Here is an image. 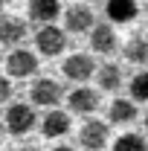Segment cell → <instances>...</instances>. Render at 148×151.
<instances>
[{
	"label": "cell",
	"mask_w": 148,
	"mask_h": 151,
	"mask_svg": "<svg viewBox=\"0 0 148 151\" xmlns=\"http://www.w3.org/2000/svg\"><path fill=\"white\" fill-rule=\"evenodd\" d=\"M35 47L41 55L55 58L67 50V35H64V29H58L52 23H41V29L35 32Z\"/></svg>",
	"instance_id": "cell-1"
},
{
	"label": "cell",
	"mask_w": 148,
	"mask_h": 151,
	"mask_svg": "<svg viewBox=\"0 0 148 151\" xmlns=\"http://www.w3.org/2000/svg\"><path fill=\"white\" fill-rule=\"evenodd\" d=\"M35 125H38V116H35L32 105H20V102L18 105H9V111H6V131L12 137H23Z\"/></svg>",
	"instance_id": "cell-2"
},
{
	"label": "cell",
	"mask_w": 148,
	"mask_h": 151,
	"mask_svg": "<svg viewBox=\"0 0 148 151\" xmlns=\"http://www.w3.org/2000/svg\"><path fill=\"white\" fill-rule=\"evenodd\" d=\"M64 96V87L58 84L55 78H35L32 87H29V99L32 105H41V108H55Z\"/></svg>",
	"instance_id": "cell-3"
},
{
	"label": "cell",
	"mask_w": 148,
	"mask_h": 151,
	"mask_svg": "<svg viewBox=\"0 0 148 151\" xmlns=\"http://www.w3.org/2000/svg\"><path fill=\"white\" fill-rule=\"evenodd\" d=\"M93 23H96V18H93V9H90L87 0L67 6V12H64V26H67V32H90Z\"/></svg>",
	"instance_id": "cell-4"
},
{
	"label": "cell",
	"mask_w": 148,
	"mask_h": 151,
	"mask_svg": "<svg viewBox=\"0 0 148 151\" xmlns=\"http://www.w3.org/2000/svg\"><path fill=\"white\" fill-rule=\"evenodd\" d=\"M61 73L67 76L70 81H87L93 73H96V61H93L87 52H73L61 64Z\"/></svg>",
	"instance_id": "cell-5"
},
{
	"label": "cell",
	"mask_w": 148,
	"mask_h": 151,
	"mask_svg": "<svg viewBox=\"0 0 148 151\" xmlns=\"http://www.w3.org/2000/svg\"><path fill=\"white\" fill-rule=\"evenodd\" d=\"M6 70L12 78H26V76H35L38 70V58L35 52H29V50H12L9 55H6Z\"/></svg>",
	"instance_id": "cell-6"
},
{
	"label": "cell",
	"mask_w": 148,
	"mask_h": 151,
	"mask_svg": "<svg viewBox=\"0 0 148 151\" xmlns=\"http://www.w3.org/2000/svg\"><path fill=\"white\" fill-rule=\"evenodd\" d=\"M90 47H93V52H99V55H113V52H116L119 38H116V32H113L111 20H108V23H93Z\"/></svg>",
	"instance_id": "cell-7"
},
{
	"label": "cell",
	"mask_w": 148,
	"mask_h": 151,
	"mask_svg": "<svg viewBox=\"0 0 148 151\" xmlns=\"http://www.w3.org/2000/svg\"><path fill=\"white\" fill-rule=\"evenodd\" d=\"M108 125L105 122H99V119H87L84 125H81V131H78V145H84V148H105L108 145Z\"/></svg>",
	"instance_id": "cell-8"
},
{
	"label": "cell",
	"mask_w": 148,
	"mask_h": 151,
	"mask_svg": "<svg viewBox=\"0 0 148 151\" xmlns=\"http://www.w3.org/2000/svg\"><path fill=\"white\" fill-rule=\"evenodd\" d=\"M73 128V122H70V113L64 111H55V108H50V113L41 119V134L47 137V139H58V137H67Z\"/></svg>",
	"instance_id": "cell-9"
},
{
	"label": "cell",
	"mask_w": 148,
	"mask_h": 151,
	"mask_svg": "<svg viewBox=\"0 0 148 151\" xmlns=\"http://www.w3.org/2000/svg\"><path fill=\"white\" fill-rule=\"evenodd\" d=\"M67 105H70V111L78 113V116H90V113L99 108V93L90 90V87H75L73 93L67 96Z\"/></svg>",
	"instance_id": "cell-10"
},
{
	"label": "cell",
	"mask_w": 148,
	"mask_h": 151,
	"mask_svg": "<svg viewBox=\"0 0 148 151\" xmlns=\"http://www.w3.org/2000/svg\"><path fill=\"white\" fill-rule=\"evenodd\" d=\"M26 12H29V20H35L38 26L52 23L61 15V0H26Z\"/></svg>",
	"instance_id": "cell-11"
},
{
	"label": "cell",
	"mask_w": 148,
	"mask_h": 151,
	"mask_svg": "<svg viewBox=\"0 0 148 151\" xmlns=\"http://www.w3.org/2000/svg\"><path fill=\"white\" fill-rule=\"evenodd\" d=\"M26 38V23L15 15H0V44L3 47H18Z\"/></svg>",
	"instance_id": "cell-12"
},
{
	"label": "cell",
	"mask_w": 148,
	"mask_h": 151,
	"mask_svg": "<svg viewBox=\"0 0 148 151\" xmlns=\"http://www.w3.org/2000/svg\"><path fill=\"white\" fill-rule=\"evenodd\" d=\"M105 15L111 23H131L139 15L137 0H105Z\"/></svg>",
	"instance_id": "cell-13"
},
{
	"label": "cell",
	"mask_w": 148,
	"mask_h": 151,
	"mask_svg": "<svg viewBox=\"0 0 148 151\" xmlns=\"http://www.w3.org/2000/svg\"><path fill=\"white\" fill-rule=\"evenodd\" d=\"M108 119L113 125H131L137 119V105L134 99H113L111 108H108Z\"/></svg>",
	"instance_id": "cell-14"
},
{
	"label": "cell",
	"mask_w": 148,
	"mask_h": 151,
	"mask_svg": "<svg viewBox=\"0 0 148 151\" xmlns=\"http://www.w3.org/2000/svg\"><path fill=\"white\" fill-rule=\"evenodd\" d=\"M122 55L128 58L131 64L145 67V64H148V38H142V35H131L128 44L122 47Z\"/></svg>",
	"instance_id": "cell-15"
},
{
	"label": "cell",
	"mask_w": 148,
	"mask_h": 151,
	"mask_svg": "<svg viewBox=\"0 0 148 151\" xmlns=\"http://www.w3.org/2000/svg\"><path fill=\"white\" fill-rule=\"evenodd\" d=\"M96 78H99V87H102V90L116 93V90L122 87V67L108 61V64H102V67L96 70Z\"/></svg>",
	"instance_id": "cell-16"
},
{
	"label": "cell",
	"mask_w": 148,
	"mask_h": 151,
	"mask_svg": "<svg viewBox=\"0 0 148 151\" xmlns=\"http://www.w3.org/2000/svg\"><path fill=\"white\" fill-rule=\"evenodd\" d=\"M128 90H131V99L134 102H148V70H142V73H137L131 78Z\"/></svg>",
	"instance_id": "cell-17"
},
{
	"label": "cell",
	"mask_w": 148,
	"mask_h": 151,
	"mask_svg": "<svg viewBox=\"0 0 148 151\" xmlns=\"http://www.w3.org/2000/svg\"><path fill=\"white\" fill-rule=\"evenodd\" d=\"M145 137H139V134H122L119 139H116V148H145Z\"/></svg>",
	"instance_id": "cell-18"
},
{
	"label": "cell",
	"mask_w": 148,
	"mask_h": 151,
	"mask_svg": "<svg viewBox=\"0 0 148 151\" xmlns=\"http://www.w3.org/2000/svg\"><path fill=\"white\" fill-rule=\"evenodd\" d=\"M9 96H12V81H9L6 76H0V105L9 102Z\"/></svg>",
	"instance_id": "cell-19"
},
{
	"label": "cell",
	"mask_w": 148,
	"mask_h": 151,
	"mask_svg": "<svg viewBox=\"0 0 148 151\" xmlns=\"http://www.w3.org/2000/svg\"><path fill=\"white\" fill-rule=\"evenodd\" d=\"M145 134H148V113H145Z\"/></svg>",
	"instance_id": "cell-20"
},
{
	"label": "cell",
	"mask_w": 148,
	"mask_h": 151,
	"mask_svg": "<svg viewBox=\"0 0 148 151\" xmlns=\"http://www.w3.org/2000/svg\"><path fill=\"white\" fill-rule=\"evenodd\" d=\"M87 3H102V0H87Z\"/></svg>",
	"instance_id": "cell-21"
},
{
	"label": "cell",
	"mask_w": 148,
	"mask_h": 151,
	"mask_svg": "<svg viewBox=\"0 0 148 151\" xmlns=\"http://www.w3.org/2000/svg\"><path fill=\"white\" fill-rule=\"evenodd\" d=\"M0 6H3V0H0Z\"/></svg>",
	"instance_id": "cell-22"
}]
</instances>
